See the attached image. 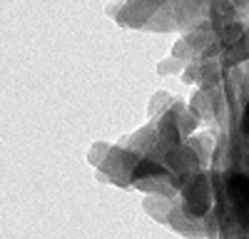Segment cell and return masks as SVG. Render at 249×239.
<instances>
[{
  "label": "cell",
  "instance_id": "1",
  "mask_svg": "<svg viewBox=\"0 0 249 239\" xmlns=\"http://www.w3.org/2000/svg\"><path fill=\"white\" fill-rule=\"evenodd\" d=\"M207 207H210V192H207V185L204 182L192 185V189L187 192V209H190L192 214H202Z\"/></svg>",
  "mask_w": 249,
  "mask_h": 239
},
{
  "label": "cell",
  "instance_id": "2",
  "mask_svg": "<svg viewBox=\"0 0 249 239\" xmlns=\"http://www.w3.org/2000/svg\"><path fill=\"white\" fill-rule=\"evenodd\" d=\"M160 172H162V170H160L157 165H152L150 159H144V162L135 170V179H142L144 174H160Z\"/></svg>",
  "mask_w": 249,
  "mask_h": 239
},
{
  "label": "cell",
  "instance_id": "3",
  "mask_svg": "<svg viewBox=\"0 0 249 239\" xmlns=\"http://www.w3.org/2000/svg\"><path fill=\"white\" fill-rule=\"evenodd\" d=\"M244 117H247V127H249V105H247V115Z\"/></svg>",
  "mask_w": 249,
  "mask_h": 239
}]
</instances>
